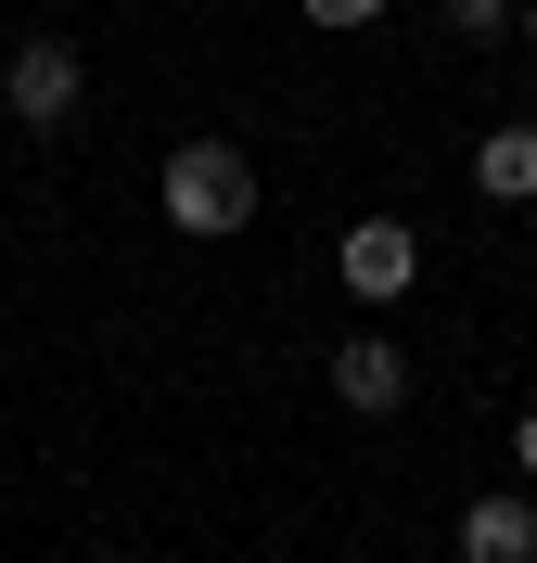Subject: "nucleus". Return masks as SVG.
Instances as JSON below:
<instances>
[{
  "instance_id": "9d476101",
  "label": "nucleus",
  "mask_w": 537,
  "mask_h": 563,
  "mask_svg": "<svg viewBox=\"0 0 537 563\" xmlns=\"http://www.w3.org/2000/svg\"><path fill=\"white\" fill-rule=\"evenodd\" d=\"M512 38H525V52H537V0H525V13H512Z\"/></svg>"
},
{
  "instance_id": "39448f33",
  "label": "nucleus",
  "mask_w": 537,
  "mask_h": 563,
  "mask_svg": "<svg viewBox=\"0 0 537 563\" xmlns=\"http://www.w3.org/2000/svg\"><path fill=\"white\" fill-rule=\"evenodd\" d=\"M461 563H537V499L525 487L473 499V512H461Z\"/></svg>"
},
{
  "instance_id": "0eeeda50",
  "label": "nucleus",
  "mask_w": 537,
  "mask_h": 563,
  "mask_svg": "<svg viewBox=\"0 0 537 563\" xmlns=\"http://www.w3.org/2000/svg\"><path fill=\"white\" fill-rule=\"evenodd\" d=\"M435 13H448V26L486 52V38H512V13H525V0H435Z\"/></svg>"
},
{
  "instance_id": "20e7f679",
  "label": "nucleus",
  "mask_w": 537,
  "mask_h": 563,
  "mask_svg": "<svg viewBox=\"0 0 537 563\" xmlns=\"http://www.w3.org/2000/svg\"><path fill=\"white\" fill-rule=\"evenodd\" d=\"M333 397H346L358 422H396L410 410V346H396V333H346V346H333Z\"/></svg>"
},
{
  "instance_id": "f257e3e1",
  "label": "nucleus",
  "mask_w": 537,
  "mask_h": 563,
  "mask_svg": "<svg viewBox=\"0 0 537 563\" xmlns=\"http://www.w3.org/2000/svg\"><path fill=\"white\" fill-rule=\"evenodd\" d=\"M244 218H256V167H244V141H179V154H167V231L231 244Z\"/></svg>"
},
{
  "instance_id": "1a4fd4ad",
  "label": "nucleus",
  "mask_w": 537,
  "mask_h": 563,
  "mask_svg": "<svg viewBox=\"0 0 537 563\" xmlns=\"http://www.w3.org/2000/svg\"><path fill=\"white\" fill-rule=\"evenodd\" d=\"M512 461H525V487H537V410H525V422H512Z\"/></svg>"
},
{
  "instance_id": "423d86ee",
  "label": "nucleus",
  "mask_w": 537,
  "mask_h": 563,
  "mask_svg": "<svg viewBox=\"0 0 537 563\" xmlns=\"http://www.w3.org/2000/svg\"><path fill=\"white\" fill-rule=\"evenodd\" d=\"M473 192L486 206H537V129H486L473 141Z\"/></svg>"
},
{
  "instance_id": "7ed1b4c3",
  "label": "nucleus",
  "mask_w": 537,
  "mask_h": 563,
  "mask_svg": "<svg viewBox=\"0 0 537 563\" xmlns=\"http://www.w3.org/2000/svg\"><path fill=\"white\" fill-rule=\"evenodd\" d=\"M77 90H90V65H77V38H26L13 65H0V103H13V129H65Z\"/></svg>"
},
{
  "instance_id": "f03ea898",
  "label": "nucleus",
  "mask_w": 537,
  "mask_h": 563,
  "mask_svg": "<svg viewBox=\"0 0 537 563\" xmlns=\"http://www.w3.org/2000/svg\"><path fill=\"white\" fill-rule=\"evenodd\" d=\"M333 282H346L358 308H396V295L423 282V231H410V218H358L346 244H333Z\"/></svg>"
},
{
  "instance_id": "6e6552de",
  "label": "nucleus",
  "mask_w": 537,
  "mask_h": 563,
  "mask_svg": "<svg viewBox=\"0 0 537 563\" xmlns=\"http://www.w3.org/2000/svg\"><path fill=\"white\" fill-rule=\"evenodd\" d=\"M307 26H384V0H307Z\"/></svg>"
}]
</instances>
